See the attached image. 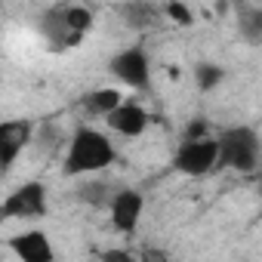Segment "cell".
Instances as JSON below:
<instances>
[{
	"label": "cell",
	"instance_id": "cell-11",
	"mask_svg": "<svg viewBox=\"0 0 262 262\" xmlns=\"http://www.w3.org/2000/svg\"><path fill=\"white\" fill-rule=\"evenodd\" d=\"M120 13H123V22L133 28V31H148L161 19V10L151 4V0H129Z\"/></svg>",
	"mask_w": 262,
	"mask_h": 262
},
{
	"label": "cell",
	"instance_id": "cell-2",
	"mask_svg": "<svg viewBox=\"0 0 262 262\" xmlns=\"http://www.w3.org/2000/svg\"><path fill=\"white\" fill-rule=\"evenodd\" d=\"M86 31H93V10L80 4H59L40 16V34L53 53L80 47Z\"/></svg>",
	"mask_w": 262,
	"mask_h": 262
},
{
	"label": "cell",
	"instance_id": "cell-13",
	"mask_svg": "<svg viewBox=\"0 0 262 262\" xmlns=\"http://www.w3.org/2000/svg\"><path fill=\"white\" fill-rule=\"evenodd\" d=\"M222 77H225V71H222L219 65H213V62H201V65H194V83H198L201 93L216 90V86L222 83Z\"/></svg>",
	"mask_w": 262,
	"mask_h": 262
},
{
	"label": "cell",
	"instance_id": "cell-10",
	"mask_svg": "<svg viewBox=\"0 0 262 262\" xmlns=\"http://www.w3.org/2000/svg\"><path fill=\"white\" fill-rule=\"evenodd\" d=\"M10 250H13L19 259H25V262H50V259L56 256V250H53V244H50V234L40 231V228H28V231L16 234V237L10 241Z\"/></svg>",
	"mask_w": 262,
	"mask_h": 262
},
{
	"label": "cell",
	"instance_id": "cell-14",
	"mask_svg": "<svg viewBox=\"0 0 262 262\" xmlns=\"http://www.w3.org/2000/svg\"><path fill=\"white\" fill-rule=\"evenodd\" d=\"M164 16H167L170 22H176V25H191V22H194L191 10L182 4V0H167V4H164Z\"/></svg>",
	"mask_w": 262,
	"mask_h": 262
},
{
	"label": "cell",
	"instance_id": "cell-9",
	"mask_svg": "<svg viewBox=\"0 0 262 262\" xmlns=\"http://www.w3.org/2000/svg\"><path fill=\"white\" fill-rule=\"evenodd\" d=\"M105 120H108V126L114 129L117 136H126V139H136V136H142L145 129H148V111H145V105H139V102H117L108 114H105Z\"/></svg>",
	"mask_w": 262,
	"mask_h": 262
},
{
	"label": "cell",
	"instance_id": "cell-1",
	"mask_svg": "<svg viewBox=\"0 0 262 262\" xmlns=\"http://www.w3.org/2000/svg\"><path fill=\"white\" fill-rule=\"evenodd\" d=\"M114 161H117V151H114L111 139L93 126H80L68 142L62 170H65V176H93V173L108 170Z\"/></svg>",
	"mask_w": 262,
	"mask_h": 262
},
{
	"label": "cell",
	"instance_id": "cell-7",
	"mask_svg": "<svg viewBox=\"0 0 262 262\" xmlns=\"http://www.w3.org/2000/svg\"><path fill=\"white\" fill-rule=\"evenodd\" d=\"M34 126L31 120H4L0 123V176H7L13 164L22 158V151L31 142Z\"/></svg>",
	"mask_w": 262,
	"mask_h": 262
},
{
	"label": "cell",
	"instance_id": "cell-6",
	"mask_svg": "<svg viewBox=\"0 0 262 262\" xmlns=\"http://www.w3.org/2000/svg\"><path fill=\"white\" fill-rule=\"evenodd\" d=\"M108 71H111L123 86H133V90H148V86H151V59H148V53H145L139 43L120 50V53L108 62Z\"/></svg>",
	"mask_w": 262,
	"mask_h": 262
},
{
	"label": "cell",
	"instance_id": "cell-3",
	"mask_svg": "<svg viewBox=\"0 0 262 262\" xmlns=\"http://www.w3.org/2000/svg\"><path fill=\"white\" fill-rule=\"evenodd\" d=\"M219 155H216V170H237V173H253L259 167V133L253 126H228L216 136Z\"/></svg>",
	"mask_w": 262,
	"mask_h": 262
},
{
	"label": "cell",
	"instance_id": "cell-4",
	"mask_svg": "<svg viewBox=\"0 0 262 262\" xmlns=\"http://www.w3.org/2000/svg\"><path fill=\"white\" fill-rule=\"evenodd\" d=\"M50 210V194L43 182H25L16 191L7 194V201L0 204V222L10 219H43Z\"/></svg>",
	"mask_w": 262,
	"mask_h": 262
},
{
	"label": "cell",
	"instance_id": "cell-5",
	"mask_svg": "<svg viewBox=\"0 0 262 262\" xmlns=\"http://www.w3.org/2000/svg\"><path fill=\"white\" fill-rule=\"evenodd\" d=\"M216 155H219V145H216L213 133L198 136V139H182V145L173 158V167L182 176H207L216 170Z\"/></svg>",
	"mask_w": 262,
	"mask_h": 262
},
{
	"label": "cell",
	"instance_id": "cell-8",
	"mask_svg": "<svg viewBox=\"0 0 262 262\" xmlns=\"http://www.w3.org/2000/svg\"><path fill=\"white\" fill-rule=\"evenodd\" d=\"M108 210H111V225L114 231L120 234H133L139 228V219H142V210H145V198L133 188H120L111 194L108 201Z\"/></svg>",
	"mask_w": 262,
	"mask_h": 262
},
{
	"label": "cell",
	"instance_id": "cell-16",
	"mask_svg": "<svg viewBox=\"0 0 262 262\" xmlns=\"http://www.w3.org/2000/svg\"><path fill=\"white\" fill-rule=\"evenodd\" d=\"M102 256L111 259V262H114V259H120V262H133V259H136L133 253H123V250H108V253H102Z\"/></svg>",
	"mask_w": 262,
	"mask_h": 262
},
{
	"label": "cell",
	"instance_id": "cell-12",
	"mask_svg": "<svg viewBox=\"0 0 262 262\" xmlns=\"http://www.w3.org/2000/svg\"><path fill=\"white\" fill-rule=\"evenodd\" d=\"M120 99H123V96H120V90H114V86H99V90H90V93L83 96V108H86L90 114L105 117V114H108Z\"/></svg>",
	"mask_w": 262,
	"mask_h": 262
},
{
	"label": "cell",
	"instance_id": "cell-15",
	"mask_svg": "<svg viewBox=\"0 0 262 262\" xmlns=\"http://www.w3.org/2000/svg\"><path fill=\"white\" fill-rule=\"evenodd\" d=\"M207 133H210V126L204 120H191L185 126V139H198V136H207Z\"/></svg>",
	"mask_w": 262,
	"mask_h": 262
}]
</instances>
